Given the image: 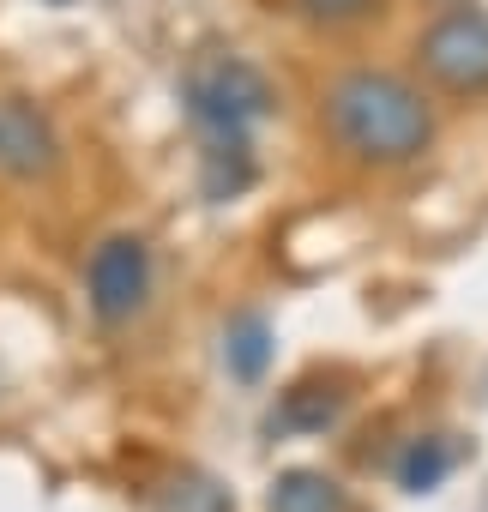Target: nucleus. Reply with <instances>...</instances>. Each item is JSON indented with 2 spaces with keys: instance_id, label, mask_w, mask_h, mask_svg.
Returning a JSON list of instances; mask_svg holds the SVG:
<instances>
[{
  "instance_id": "obj_1",
  "label": "nucleus",
  "mask_w": 488,
  "mask_h": 512,
  "mask_svg": "<svg viewBox=\"0 0 488 512\" xmlns=\"http://www.w3.org/2000/svg\"><path fill=\"white\" fill-rule=\"evenodd\" d=\"M320 115H326L332 145L350 151L356 163H374V169L416 163V157L434 145V109H428V97H422L410 79H398V73L356 67V73L332 79Z\"/></svg>"
},
{
  "instance_id": "obj_2",
  "label": "nucleus",
  "mask_w": 488,
  "mask_h": 512,
  "mask_svg": "<svg viewBox=\"0 0 488 512\" xmlns=\"http://www.w3.org/2000/svg\"><path fill=\"white\" fill-rule=\"evenodd\" d=\"M187 115L205 133V151H248V127L272 115V85L241 55H205L187 67Z\"/></svg>"
},
{
  "instance_id": "obj_3",
  "label": "nucleus",
  "mask_w": 488,
  "mask_h": 512,
  "mask_svg": "<svg viewBox=\"0 0 488 512\" xmlns=\"http://www.w3.org/2000/svg\"><path fill=\"white\" fill-rule=\"evenodd\" d=\"M422 73L452 91V97H482L488 91V7H452L416 37Z\"/></svg>"
},
{
  "instance_id": "obj_4",
  "label": "nucleus",
  "mask_w": 488,
  "mask_h": 512,
  "mask_svg": "<svg viewBox=\"0 0 488 512\" xmlns=\"http://www.w3.org/2000/svg\"><path fill=\"white\" fill-rule=\"evenodd\" d=\"M85 296L103 326H127L151 296V247L139 235H109L85 260Z\"/></svg>"
},
{
  "instance_id": "obj_5",
  "label": "nucleus",
  "mask_w": 488,
  "mask_h": 512,
  "mask_svg": "<svg viewBox=\"0 0 488 512\" xmlns=\"http://www.w3.org/2000/svg\"><path fill=\"white\" fill-rule=\"evenodd\" d=\"M266 512H356V500L326 470H284L266 494Z\"/></svg>"
},
{
  "instance_id": "obj_6",
  "label": "nucleus",
  "mask_w": 488,
  "mask_h": 512,
  "mask_svg": "<svg viewBox=\"0 0 488 512\" xmlns=\"http://www.w3.org/2000/svg\"><path fill=\"white\" fill-rule=\"evenodd\" d=\"M223 356H229V368H235L241 380H260V374H266V356H272V344H266V320H254V314H248V320H235Z\"/></svg>"
},
{
  "instance_id": "obj_7",
  "label": "nucleus",
  "mask_w": 488,
  "mask_h": 512,
  "mask_svg": "<svg viewBox=\"0 0 488 512\" xmlns=\"http://www.w3.org/2000/svg\"><path fill=\"white\" fill-rule=\"evenodd\" d=\"M446 470H452V446H446L440 434H434V440H416V446L404 452V464H398V476H404V488H410V494L434 488Z\"/></svg>"
},
{
  "instance_id": "obj_8",
  "label": "nucleus",
  "mask_w": 488,
  "mask_h": 512,
  "mask_svg": "<svg viewBox=\"0 0 488 512\" xmlns=\"http://www.w3.org/2000/svg\"><path fill=\"white\" fill-rule=\"evenodd\" d=\"M163 512H229V494L205 476H181V482H169Z\"/></svg>"
},
{
  "instance_id": "obj_9",
  "label": "nucleus",
  "mask_w": 488,
  "mask_h": 512,
  "mask_svg": "<svg viewBox=\"0 0 488 512\" xmlns=\"http://www.w3.org/2000/svg\"><path fill=\"white\" fill-rule=\"evenodd\" d=\"M296 7L314 19V25H356V19H368L380 0H296Z\"/></svg>"
},
{
  "instance_id": "obj_10",
  "label": "nucleus",
  "mask_w": 488,
  "mask_h": 512,
  "mask_svg": "<svg viewBox=\"0 0 488 512\" xmlns=\"http://www.w3.org/2000/svg\"><path fill=\"white\" fill-rule=\"evenodd\" d=\"M49 7H67V0H49Z\"/></svg>"
}]
</instances>
